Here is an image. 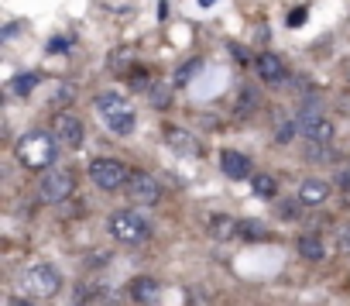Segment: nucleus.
<instances>
[{
	"label": "nucleus",
	"mask_w": 350,
	"mask_h": 306,
	"mask_svg": "<svg viewBox=\"0 0 350 306\" xmlns=\"http://www.w3.org/2000/svg\"><path fill=\"white\" fill-rule=\"evenodd\" d=\"M59 138L49 134V131H28L21 141H18V159L28 166V169H49L59 155Z\"/></svg>",
	"instance_id": "f257e3e1"
},
{
	"label": "nucleus",
	"mask_w": 350,
	"mask_h": 306,
	"mask_svg": "<svg viewBox=\"0 0 350 306\" xmlns=\"http://www.w3.org/2000/svg\"><path fill=\"white\" fill-rule=\"evenodd\" d=\"M107 231L113 241L120 244H144L151 238V224L137 214V210H113L107 217Z\"/></svg>",
	"instance_id": "f03ea898"
},
{
	"label": "nucleus",
	"mask_w": 350,
	"mask_h": 306,
	"mask_svg": "<svg viewBox=\"0 0 350 306\" xmlns=\"http://www.w3.org/2000/svg\"><path fill=\"white\" fill-rule=\"evenodd\" d=\"M21 285H25V292H28L31 299H49V296H55V292L62 289V272H59L55 265L38 262V265L25 268Z\"/></svg>",
	"instance_id": "7ed1b4c3"
},
{
	"label": "nucleus",
	"mask_w": 350,
	"mask_h": 306,
	"mask_svg": "<svg viewBox=\"0 0 350 306\" xmlns=\"http://www.w3.org/2000/svg\"><path fill=\"white\" fill-rule=\"evenodd\" d=\"M90 179H93V186H96V190L113 193V190L127 186L131 173H127V166H124V162H117V159H93V162H90Z\"/></svg>",
	"instance_id": "20e7f679"
},
{
	"label": "nucleus",
	"mask_w": 350,
	"mask_h": 306,
	"mask_svg": "<svg viewBox=\"0 0 350 306\" xmlns=\"http://www.w3.org/2000/svg\"><path fill=\"white\" fill-rule=\"evenodd\" d=\"M72 190H76V176H72V173H66V169H52V173H45V176H42L38 196H42V203L59 207V203H66V200L72 196Z\"/></svg>",
	"instance_id": "39448f33"
},
{
	"label": "nucleus",
	"mask_w": 350,
	"mask_h": 306,
	"mask_svg": "<svg viewBox=\"0 0 350 306\" xmlns=\"http://www.w3.org/2000/svg\"><path fill=\"white\" fill-rule=\"evenodd\" d=\"M295 127H299V134L309 144H329L333 141V120L323 117V114H316V110H302L299 120H295Z\"/></svg>",
	"instance_id": "423d86ee"
},
{
	"label": "nucleus",
	"mask_w": 350,
	"mask_h": 306,
	"mask_svg": "<svg viewBox=\"0 0 350 306\" xmlns=\"http://www.w3.org/2000/svg\"><path fill=\"white\" fill-rule=\"evenodd\" d=\"M124 190H127V200L137 207H158V200H161V186L148 173H131Z\"/></svg>",
	"instance_id": "0eeeda50"
},
{
	"label": "nucleus",
	"mask_w": 350,
	"mask_h": 306,
	"mask_svg": "<svg viewBox=\"0 0 350 306\" xmlns=\"http://www.w3.org/2000/svg\"><path fill=\"white\" fill-rule=\"evenodd\" d=\"M52 134L59 138L62 148H79L83 138H86V127L76 114H55V124H52Z\"/></svg>",
	"instance_id": "6e6552de"
},
{
	"label": "nucleus",
	"mask_w": 350,
	"mask_h": 306,
	"mask_svg": "<svg viewBox=\"0 0 350 306\" xmlns=\"http://www.w3.org/2000/svg\"><path fill=\"white\" fill-rule=\"evenodd\" d=\"M165 144L175 151V155H183V159H196L203 155V144L193 131H183V127H165Z\"/></svg>",
	"instance_id": "1a4fd4ad"
},
{
	"label": "nucleus",
	"mask_w": 350,
	"mask_h": 306,
	"mask_svg": "<svg viewBox=\"0 0 350 306\" xmlns=\"http://www.w3.org/2000/svg\"><path fill=\"white\" fill-rule=\"evenodd\" d=\"M220 169H224V176H230V179H247V176H251L247 155H241V151H234V148H227L224 155H220Z\"/></svg>",
	"instance_id": "9d476101"
},
{
	"label": "nucleus",
	"mask_w": 350,
	"mask_h": 306,
	"mask_svg": "<svg viewBox=\"0 0 350 306\" xmlns=\"http://www.w3.org/2000/svg\"><path fill=\"white\" fill-rule=\"evenodd\" d=\"M302 207H323L326 200H329V186L323 183V179H306L302 186H299V196H295Z\"/></svg>",
	"instance_id": "9b49d317"
},
{
	"label": "nucleus",
	"mask_w": 350,
	"mask_h": 306,
	"mask_svg": "<svg viewBox=\"0 0 350 306\" xmlns=\"http://www.w3.org/2000/svg\"><path fill=\"white\" fill-rule=\"evenodd\" d=\"M254 69H258V76H261L265 83H271V86L285 79V66H282V59H278V55H271V52L258 55V66H254Z\"/></svg>",
	"instance_id": "f8f14e48"
},
{
	"label": "nucleus",
	"mask_w": 350,
	"mask_h": 306,
	"mask_svg": "<svg viewBox=\"0 0 350 306\" xmlns=\"http://www.w3.org/2000/svg\"><path fill=\"white\" fill-rule=\"evenodd\" d=\"M131 296L148 306V303H154V299L161 296V285H158L154 279H134V282H131Z\"/></svg>",
	"instance_id": "ddd939ff"
},
{
	"label": "nucleus",
	"mask_w": 350,
	"mask_h": 306,
	"mask_svg": "<svg viewBox=\"0 0 350 306\" xmlns=\"http://www.w3.org/2000/svg\"><path fill=\"white\" fill-rule=\"evenodd\" d=\"M93 103H96V110H100L103 117L120 114V110H131V107H127V100H124L120 93H110V90H107V93H96V100H93Z\"/></svg>",
	"instance_id": "4468645a"
},
{
	"label": "nucleus",
	"mask_w": 350,
	"mask_h": 306,
	"mask_svg": "<svg viewBox=\"0 0 350 306\" xmlns=\"http://www.w3.org/2000/svg\"><path fill=\"white\" fill-rule=\"evenodd\" d=\"M237 227H241V224H237L234 217H227V214H213V217H210V234H213V238H220V241L234 238V234H237Z\"/></svg>",
	"instance_id": "2eb2a0df"
},
{
	"label": "nucleus",
	"mask_w": 350,
	"mask_h": 306,
	"mask_svg": "<svg viewBox=\"0 0 350 306\" xmlns=\"http://www.w3.org/2000/svg\"><path fill=\"white\" fill-rule=\"evenodd\" d=\"M299 255L306 258V262H323L326 258V248H323V241L316 238V234H306V238H299Z\"/></svg>",
	"instance_id": "dca6fc26"
},
{
	"label": "nucleus",
	"mask_w": 350,
	"mask_h": 306,
	"mask_svg": "<svg viewBox=\"0 0 350 306\" xmlns=\"http://www.w3.org/2000/svg\"><path fill=\"white\" fill-rule=\"evenodd\" d=\"M103 124H107V131H113V134H131V131H134V110L110 114V117H103Z\"/></svg>",
	"instance_id": "f3484780"
},
{
	"label": "nucleus",
	"mask_w": 350,
	"mask_h": 306,
	"mask_svg": "<svg viewBox=\"0 0 350 306\" xmlns=\"http://www.w3.org/2000/svg\"><path fill=\"white\" fill-rule=\"evenodd\" d=\"M35 86H38V76H35V73H21V76H14V79L8 83V93H14V97H28Z\"/></svg>",
	"instance_id": "a211bd4d"
},
{
	"label": "nucleus",
	"mask_w": 350,
	"mask_h": 306,
	"mask_svg": "<svg viewBox=\"0 0 350 306\" xmlns=\"http://www.w3.org/2000/svg\"><path fill=\"white\" fill-rule=\"evenodd\" d=\"M72 100H76V86H72V83H55L49 103H52V107H69Z\"/></svg>",
	"instance_id": "6ab92c4d"
},
{
	"label": "nucleus",
	"mask_w": 350,
	"mask_h": 306,
	"mask_svg": "<svg viewBox=\"0 0 350 306\" xmlns=\"http://www.w3.org/2000/svg\"><path fill=\"white\" fill-rule=\"evenodd\" d=\"M237 234H241L244 241H261V238H268V231H265V224H261V220H241Z\"/></svg>",
	"instance_id": "aec40b11"
},
{
	"label": "nucleus",
	"mask_w": 350,
	"mask_h": 306,
	"mask_svg": "<svg viewBox=\"0 0 350 306\" xmlns=\"http://www.w3.org/2000/svg\"><path fill=\"white\" fill-rule=\"evenodd\" d=\"M251 186H254V193L258 196H275V176H251Z\"/></svg>",
	"instance_id": "412c9836"
},
{
	"label": "nucleus",
	"mask_w": 350,
	"mask_h": 306,
	"mask_svg": "<svg viewBox=\"0 0 350 306\" xmlns=\"http://www.w3.org/2000/svg\"><path fill=\"white\" fill-rule=\"evenodd\" d=\"M254 107H258V93H254L251 86H244V90H241V97H237V114L254 110Z\"/></svg>",
	"instance_id": "4be33fe9"
},
{
	"label": "nucleus",
	"mask_w": 350,
	"mask_h": 306,
	"mask_svg": "<svg viewBox=\"0 0 350 306\" xmlns=\"http://www.w3.org/2000/svg\"><path fill=\"white\" fill-rule=\"evenodd\" d=\"M200 69H203V62H200V59H193V62H186V66L179 69V76H175V79H179V83H186V79H189V76H196Z\"/></svg>",
	"instance_id": "5701e85b"
},
{
	"label": "nucleus",
	"mask_w": 350,
	"mask_h": 306,
	"mask_svg": "<svg viewBox=\"0 0 350 306\" xmlns=\"http://www.w3.org/2000/svg\"><path fill=\"white\" fill-rule=\"evenodd\" d=\"M336 248H340L343 255H350V224H343V227L336 231Z\"/></svg>",
	"instance_id": "b1692460"
},
{
	"label": "nucleus",
	"mask_w": 350,
	"mask_h": 306,
	"mask_svg": "<svg viewBox=\"0 0 350 306\" xmlns=\"http://www.w3.org/2000/svg\"><path fill=\"white\" fill-rule=\"evenodd\" d=\"M151 103H154V107H168V90L151 86Z\"/></svg>",
	"instance_id": "393cba45"
},
{
	"label": "nucleus",
	"mask_w": 350,
	"mask_h": 306,
	"mask_svg": "<svg viewBox=\"0 0 350 306\" xmlns=\"http://www.w3.org/2000/svg\"><path fill=\"white\" fill-rule=\"evenodd\" d=\"M275 138H278V141H282V144H285V141H288V138H292V124H288V120H285V117H278V131H275Z\"/></svg>",
	"instance_id": "a878e982"
},
{
	"label": "nucleus",
	"mask_w": 350,
	"mask_h": 306,
	"mask_svg": "<svg viewBox=\"0 0 350 306\" xmlns=\"http://www.w3.org/2000/svg\"><path fill=\"white\" fill-rule=\"evenodd\" d=\"M8 306H38V303H35L31 296H14V299H11Z\"/></svg>",
	"instance_id": "bb28decb"
},
{
	"label": "nucleus",
	"mask_w": 350,
	"mask_h": 306,
	"mask_svg": "<svg viewBox=\"0 0 350 306\" xmlns=\"http://www.w3.org/2000/svg\"><path fill=\"white\" fill-rule=\"evenodd\" d=\"M302 21H306V11H302V8H299L295 14H288V25H292V28H295V25H302Z\"/></svg>",
	"instance_id": "cd10ccee"
},
{
	"label": "nucleus",
	"mask_w": 350,
	"mask_h": 306,
	"mask_svg": "<svg viewBox=\"0 0 350 306\" xmlns=\"http://www.w3.org/2000/svg\"><path fill=\"white\" fill-rule=\"evenodd\" d=\"M18 31H21V25H8V28H4V42H11Z\"/></svg>",
	"instance_id": "c85d7f7f"
},
{
	"label": "nucleus",
	"mask_w": 350,
	"mask_h": 306,
	"mask_svg": "<svg viewBox=\"0 0 350 306\" xmlns=\"http://www.w3.org/2000/svg\"><path fill=\"white\" fill-rule=\"evenodd\" d=\"M340 183H343V186H350V162L343 166V173H340Z\"/></svg>",
	"instance_id": "c756f323"
}]
</instances>
